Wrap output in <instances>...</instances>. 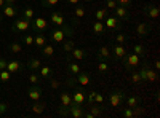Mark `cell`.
<instances>
[{"label": "cell", "instance_id": "1", "mask_svg": "<svg viewBox=\"0 0 160 118\" xmlns=\"http://www.w3.org/2000/svg\"><path fill=\"white\" fill-rule=\"evenodd\" d=\"M48 31H50V38L55 43H61L64 38H72L75 34V27L72 24L55 26V27H48Z\"/></svg>", "mask_w": 160, "mask_h": 118}, {"label": "cell", "instance_id": "2", "mask_svg": "<svg viewBox=\"0 0 160 118\" xmlns=\"http://www.w3.org/2000/svg\"><path fill=\"white\" fill-rule=\"evenodd\" d=\"M11 31L13 32H28L31 31V21L24 19V18H15V21H13L11 24Z\"/></svg>", "mask_w": 160, "mask_h": 118}, {"label": "cell", "instance_id": "3", "mask_svg": "<svg viewBox=\"0 0 160 118\" xmlns=\"http://www.w3.org/2000/svg\"><path fill=\"white\" fill-rule=\"evenodd\" d=\"M109 104H111V107H118L120 104H122L125 101V93L122 89H114L109 93Z\"/></svg>", "mask_w": 160, "mask_h": 118}, {"label": "cell", "instance_id": "4", "mask_svg": "<svg viewBox=\"0 0 160 118\" xmlns=\"http://www.w3.org/2000/svg\"><path fill=\"white\" fill-rule=\"evenodd\" d=\"M85 15H87L85 5H82V2L77 3L74 7V13H72V26H78L80 21H82V18H85Z\"/></svg>", "mask_w": 160, "mask_h": 118}, {"label": "cell", "instance_id": "5", "mask_svg": "<svg viewBox=\"0 0 160 118\" xmlns=\"http://www.w3.org/2000/svg\"><path fill=\"white\" fill-rule=\"evenodd\" d=\"M122 61H123V64H125V67L130 69V70H131V69H138V65L141 64V59H139V56H138L136 53H127Z\"/></svg>", "mask_w": 160, "mask_h": 118}, {"label": "cell", "instance_id": "6", "mask_svg": "<svg viewBox=\"0 0 160 118\" xmlns=\"http://www.w3.org/2000/svg\"><path fill=\"white\" fill-rule=\"evenodd\" d=\"M48 21L42 16H35L32 21H31V29H34L35 32H45L48 31Z\"/></svg>", "mask_w": 160, "mask_h": 118}, {"label": "cell", "instance_id": "7", "mask_svg": "<svg viewBox=\"0 0 160 118\" xmlns=\"http://www.w3.org/2000/svg\"><path fill=\"white\" fill-rule=\"evenodd\" d=\"M111 53H112L114 61H122L128 51H127L125 45H120V43H115V42H114V43L111 45Z\"/></svg>", "mask_w": 160, "mask_h": 118}, {"label": "cell", "instance_id": "8", "mask_svg": "<svg viewBox=\"0 0 160 118\" xmlns=\"http://www.w3.org/2000/svg\"><path fill=\"white\" fill-rule=\"evenodd\" d=\"M104 26H106V31H120L122 29V21H120L117 16H106L104 19Z\"/></svg>", "mask_w": 160, "mask_h": 118}, {"label": "cell", "instance_id": "9", "mask_svg": "<svg viewBox=\"0 0 160 118\" xmlns=\"http://www.w3.org/2000/svg\"><path fill=\"white\" fill-rule=\"evenodd\" d=\"M144 16L148 18V19H157L158 18V15H160V10H158V7L157 5H154V3H148V5H144Z\"/></svg>", "mask_w": 160, "mask_h": 118}, {"label": "cell", "instance_id": "10", "mask_svg": "<svg viewBox=\"0 0 160 118\" xmlns=\"http://www.w3.org/2000/svg\"><path fill=\"white\" fill-rule=\"evenodd\" d=\"M7 70L10 73H19L24 70V64L18 59H10V61H7Z\"/></svg>", "mask_w": 160, "mask_h": 118}, {"label": "cell", "instance_id": "11", "mask_svg": "<svg viewBox=\"0 0 160 118\" xmlns=\"http://www.w3.org/2000/svg\"><path fill=\"white\" fill-rule=\"evenodd\" d=\"M42 94H43V91L40 88V85H31L28 88V96L31 101H40L42 99Z\"/></svg>", "mask_w": 160, "mask_h": 118}, {"label": "cell", "instance_id": "12", "mask_svg": "<svg viewBox=\"0 0 160 118\" xmlns=\"http://www.w3.org/2000/svg\"><path fill=\"white\" fill-rule=\"evenodd\" d=\"M114 58H112V53H111V46H108V45H104V46H101L99 50H98V61H112Z\"/></svg>", "mask_w": 160, "mask_h": 118}, {"label": "cell", "instance_id": "13", "mask_svg": "<svg viewBox=\"0 0 160 118\" xmlns=\"http://www.w3.org/2000/svg\"><path fill=\"white\" fill-rule=\"evenodd\" d=\"M114 16H117L120 21H130V11L127 7L117 5V8L114 10Z\"/></svg>", "mask_w": 160, "mask_h": 118}, {"label": "cell", "instance_id": "14", "mask_svg": "<svg viewBox=\"0 0 160 118\" xmlns=\"http://www.w3.org/2000/svg\"><path fill=\"white\" fill-rule=\"evenodd\" d=\"M152 31V26L149 22H139L136 24V35L138 37H146V35H149Z\"/></svg>", "mask_w": 160, "mask_h": 118}, {"label": "cell", "instance_id": "15", "mask_svg": "<svg viewBox=\"0 0 160 118\" xmlns=\"http://www.w3.org/2000/svg\"><path fill=\"white\" fill-rule=\"evenodd\" d=\"M59 102H61V109H68L72 104V93L62 91V93L59 94Z\"/></svg>", "mask_w": 160, "mask_h": 118}, {"label": "cell", "instance_id": "16", "mask_svg": "<svg viewBox=\"0 0 160 118\" xmlns=\"http://www.w3.org/2000/svg\"><path fill=\"white\" fill-rule=\"evenodd\" d=\"M47 43H48V37L45 35V32H35V35H34V45L37 48H42Z\"/></svg>", "mask_w": 160, "mask_h": 118}, {"label": "cell", "instance_id": "17", "mask_svg": "<svg viewBox=\"0 0 160 118\" xmlns=\"http://www.w3.org/2000/svg\"><path fill=\"white\" fill-rule=\"evenodd\" d=\"M47 109V102H42V101H34L32 107H31V112L34 115H42Z\"/></svg>", "mask_w": 160, "mask_h": 118}, {"label": "cell", "instance_id": "18", "mask_svg": "<svg viewBox=\"0 0 160 118\" xmlns=\"http://www.w3.org/2000/svg\"><path fill=\"white\" fill-rule=\"evenodd\" d=\"M85 99H87L85 91H82V89H74V93H72V102H74V104H80V106H83Z\"/></svg>", "mask_w": 160, "mask_h": 118}, {"label": "cell", "instance_id": "19", "mask_svg": "<svg viewBox=\"0 0 160 118\" xmlns=\"http://www.w3.org/2000/svg\"><path fill=\"white\" fill-rule=\"evenodd\" d=\"M75 80H77V83L80 85V86H88L91 82H90V75L87 73V72H83V70H80L77 75H75Z\"/></svg>", "mask_w": 160, "mask_h": 118}, {"label": "cell", "instance_id": "20", "mask_svg": "<svg viewBox=\"0 0 160 118\" xmlns=\"http://www.w3.org/2000/svg\"><path fill=\"white\" fill-rule=\"evenodd\" d=\"M71 54L75 61H83L87 59V50L85 48H78V46H74V50L71 51Z\"/></svg>", "mask_w": 160, "mask_h": 118}, {"label": "cell", "instance_id": "21", "mask_svg": "<svg viewBox=\"0 0 160 118\" xmlns=\"http://www.w3.org/2000/svg\"><path fill=\"white\" fill-rule=\"evenodd\" d=\"M50 19H51V22L55 24V26H62V24H66L64 15H62L61 11H53L51 15H50Z\"/></svg>", "mask_w": 160, "mask_h": 118}, {"label": "cell", "instance_id": "22", "mask_svg": "<svg viewBox=\"0 0 160 118\" xmlns=\"http://www.w3.org/2000/svg\"><path fill=\"white\" fill-rule=\"evenodd\" d=\"M2 13L7 18H16L18 16V8L15 5H5V7H2Z\"/></svg>", "mask_w": 160, "mask_h": 118}, {"label": "cell", "instance_id": "23", "mask_svg": "<svg viewBox=\"0 0 160 118\" xmlns=\"http://www.w3.org/2000/svg\"><path fill=\"white\" fill-rule=\"evenodd\" d=\"M35 16H37V15H35V10H34V8H31V7H26V8H22V10H21V18H24V19L32 21Z\"/></svg>", "mask_w": 160, "mask_h": 118}, {"label": "cell", "instance_id": "24", "mask_svg": "<svg viewBox=\"0 0 160 118\" xmlns=\"http://www.w3.org/2000/svg\"><path fill=\"white\" fill-rule=\"evenodd\" d=\"M146 82H149V83H155L157 82V70L152 69L149 64H148V69H146Z\"/></svg>", "mask_w": 160, "mask_h": 118}, {"label": "cell", "instance_id": "25", "mask_svg": "<svg viewBox=\"0 0 160 118\" xmlns=\"http://www.w3.org/2000/svg\"><path fill=\"white\" fill-rule=\"evenodd\" d=\"M125 101H127V107H130V109H133V107H136V106L141 104V97L138 94L128 96V97H125Z\"/></svg>", "mask_w": 160, "mask_h": 118}, {"label": "cell", "instance_id": "26", "mask_svg": "<svg viewBox=\"0 0 160 118\" xmlns=\"http://www.w3.org/2000/svg\"><path fill=\"white\" fill-rule=\"evenodd\" d=\"M106 32V26H104V22L102 21H96L95 24H93V34L95 35H104Z\"/></svg>", "mask_w": 160, "mask_h": 118}, {"label": "cell", "instance_id": "27", "mask_svg": "<svg viewBox=\"0 0 160 118\" xmlns=\"http://www.w3.org/2000/svg\"><path fill=\"white\" fill-rule=\"evenodd\" d=\"M40 67H42V62H40V59H37V58H31V59L28 61V69H29L31 72H37Z\"/></svg>", "mask_w": 160, "mask_h": 118}, {"label": "cell", "instance_id": "28", "mask_svg": "<svg viewBox=\"0 0 160 118\" xmlns=\"http://www.w3.org/2000/svg\"><path fill=\"white\" fill-rule=\"evenodd\" d=\"M38 75L42 78H45V80H48L50 77H53V69L50 65H42V67L38 69Z\"/></svg>", "mask_w": 160, "mask_h": 118}, {"label": "cell", "instance_id": "29", "mask_svg": "<svg viewBox=\"0 0 160 118\" xmlns=\"http://www.w3.org/2000/svg\"><path fill=\"white\" fill-rule=\"evenodd\" d=\"M61 43H62V51L64 53H71V51L74 50V46H75V42L72 40V38H64Z\"/></svg>", "mask_w": 160, "mask_h": 118}, {"label": "cell", "instance_id": "30", "mask_svg": "<svg viewBox=\"0 0 160 118\" xmlns=\"http://www.w3.org/2000/svg\"><path fill=\"white\" fill-rule=\"evenodd\" d=\"M8 50H10V53H13V54H19L22 51V45H21V42H11L8 45Z\"/></svg>", "mask_w": 160, "mask_h": 118}, {"label": "cell", "instance_id": "31", "mask_svg": "<svg viewBox=\"0 0 160 118\" xmlns=\"http://www.w3.org/2000/svg\"><path fill=\"white\" fill-rule=\"evenodd\" d=\"M40 50H42V54H43L45 58H51L53 54H55V46L50 45V43H47L45 46H42Z\"/></svg>", "mask_w": 160, "mask_h": 118}, {"label": "cell", "instance_id": "32", "mask_svg": "<svg viewBox=\"0 0 160 118\" xmlns=\"http://www.w3.org/2000/svg\"><path fill=\"white\" fill-rule=\"evenodd\" d=\"M108 15H109V10L106 8V7H104V8H98V10L95 11V18H96V21H102Z\"/></svg>", "mask_w": 160, "mask_h": 118}, {"label": "cell", "instance_id": "33", "mask_svg": "<svg viewBox=\"0 0 160 118\" xmlns=\"http://www.w3.org/2000/svg\"><path fill=\"white\" fill-rule=\"evenodd\" d=\"M133 53H136V54L141 58V56H144L146 53H148V50H146V46H144V45H141V43H136L135 46H133Z\"/></svg>", "mask_w": 160, "mask_h": 118}, {"label": "cell", "instance_id": "34", "mask_svg": "<svg viewBox=\"0 0 160 118\" xmlns=\"http://www.w3.org/2000/svg\"><path fill=\"white\" fill-rule=\"evenodd\" d=\"M127 40H128V35H127L125 32H118V34L115 35V38H114V42H115V43H120V45H125Z\"/></svg>", "mask_w": 160, "mask_h": 118}, {"label": "cell", "instance_id": "35", "mask_svg": "<svg viewBox=\"0 0 160 118\" xmlns=\"http://www.w3.org/2000/svg\"><path fill=\"white\" fill-rule=\"evenodd\" d=\"M29 83L31 85H40L42 83V77H40L38 73H35V72H31L29 73Z\"/></svg>", "mask_w": 160, "mask_h": 118}, {"label": "cell", "instance_id": "36", "mask_svg": "<svg viewBox=\"0 0 160 118\" xmlns=\"http://www.w3.org/2000/svg\"><path fill=\"white\" fill-rule=\"evenodd\" d=\"M68 70H69L72 75H77L80 70H82V67H80L78 64H75V62H69V64H68Z\"/></svg>", "mask_w": 160, "mask_h": 118}, {"label": "cell", "instance_id": "37", "mask_svg": "<svg viewBox=\"0 0 160 118\" xmlns=\"http://www.w3.org/2000/svg\"><path fill=\"white\" fill-rule=\"evenodd\" d=\"M61 0H42V7L43 8H55L56 5H59Z\"/></svg>", "mask_w": 160, "mask_h": 118}, {"label": "cell", "instance_id": "38", "mask_svg": "<svg viewBox=\"0 0 160 118\" xmlns=\"http://www.w3.org/2000/svg\"><path fill=\"white\" fill-rule=\"evenodd\" d=\"M88 109H90V112H91L93 115H95V116H99V115L102 113V109H101L99 104H98V106H95V104H91V106H90Z\"/></svg>", "mask_w": 160, "mask_h": 118}, {"label": "cell", "instance_id": "39", "mask_svg": "<svg viewBox=\"0 0 160 118\" xmlns=\"http://www.w3.org/2000/svg\"><path fill=\"white\" fill-rule=\"evenodd\" d=\"M98 70L101 72V73H106L109 70V64H108V61H98Z\"/></svg>", "mask_w": 160, "mask_h": 118}, {"label": "cell", "instance_id": "40", "mask_svg": "<svg viewBox=\"0 0 160 118\" xmlns=\"http://www.w3.org/2000/svg\"><path fill=\"white\" fill-rule=\"evenodd\" d=\"M10 78H11V73L7 70V69H3V70H0V82H10Z\"/></svg>", "mask_w": 160, "mask_h": 118}, {"label": "cell", "instance_id": "41", "mask_svg": "<svg viewBox=\"0 0 160 118\" xmlns=\"http://www.w3.org/2000/svg\"><path fill=\"white\" fill-rule=\"evenodd\" d=\"M22 43H24V45H28V46H32V45H34V35L26 34V35L22 37Z\"/></svg>", "mask_w": 160, "mask_h": 118}, {"label": "cell", "instance_id": "42", "mask_svg": "<svg viewBox=\"0 0 160 118\" xmlns=\"http://www.w3.org/2000/svg\"><path fill=\"white\" fill-rule=\"evenodd\" d=\"M104 3H106V8H108L109 11H114V10L117 8V5H118L117 0H106Z\"/></svg>", "mask_w": 160, "mask_h": 118}, {"label": "cell", "instance_id": "43", "mask_svg": "<svg viewBox=\"0 0 160 118\" xmlns=\"http://www.w3.org/2000/svg\"><path fill=\"white\" fill-rule=\"evenodd\" d=\"M48 82H50V86H51L53 89H58V88L61 86V83L56 80V78H53V77H50V78H48Z\"/></svg>", "mask_w": 160, "mask_h": 118}, {"label": "cell", "instance_id": "44", "mask_svg": "<svg viewBox=\"0 0 160 118\" xmlns=\"http://www.w3.org/2000/svg\"><path fill=\"white\" fill-rule=\"evenodd\" d=\"M95 94H96V91H90V93H87L88 106H91V104H95Z\"/></svg>", "mask_w": 160, "mask_h": 118}, {"label": "cell", "instance_id": "45", "mask_svg": "<svg viewBox=\"0 0 160 118\" xmlns=\"http://www.w3.org/2000/svg\"><path fill=\"white\" fill-rule=\"evenodd\" d=\"M131 82L135 83V85L141 83V77H139V72H133V73H131Z\"/></svg>", "mask_w": 160, "mask_h": 118}, {"label": "cell", "instance_id": "46", "mask_svg": "<svg viewBox=\"0 0 160 118\" xmlns=\"http://www.w3.org/2000/svg\"><path fill=\"white\" fill-rule=\"evenodd\" d=\"M66 85H68L69 88H75V85H77V80H75V75H74V77H69L68 80H66Z\"/></svg>", "mask_w": 160, "mask_h": 118}, {"label": "cell", "instance_id": "47", "mask_svg": "<svg viewBox=\"0 0 160 118\" xmlns=\"http://www.w3.org/2000/svg\"><path fill=\"white\" fill-rule=\"evenodd\" d=\"M133 113H135V116H139V115L144 113V109L141 107V104H139V106H136V107H133Z\"/></svg>", "mask_w": 160, "mask_h": 118}, {"label": "cell", "instance_id": "48", "mask_svg": "<svg viewBox=\"0 0 160 118\" xmlns=\"http://www.w3.org/2000/svg\"><path fill=\"white\" fill-rule=\"evenodd\" d=\"M102 102H104V96L96 91V94H95V104H99V106H101Z\"/></svg>", "mask_w": 160, "mask_h": 118}, {"label": "cell", "instance_id": "49", "mask_svg": "<svg viewBox=\"0 0 160 118\" xmlns=\"http://www.w3.org/2000/svg\"><path fill=\"white\" fill-rule=\"evenodd\" d=\"M123 116H125V118H133V116H135V113H133V109L125 107V110H123Z\"/></svg>", "mask_w": 160, "mask_h": 118}, {"label": "cell", "instance_id": "50", "mask_svg": "<svg viewBox=\"0 0 160 118\" xmlns=\"http://www.w3.org/2000/svg\"><path fill=\"white\" fill-rule=\"evenodd\" d=\"M8 104L7 102H0V115H3V113H7L8 112Z\"/></svg>", "mask_w": 160, "mask_h": 118}, {"label": "cell", "instance_id": "51", "mask_svg": "<svg viewBox=\"0 0 160 118\" xmlns=\"http://www.w3.org/2000/svg\"><path fill=\"white\" fill-rule=\"evenodd\" d=\"M131 2H133V0H117V3H118V5H122V7H127V8H128V7L131 5Z\"/></svg>", "mask_w": 160, "mask_h": 118}, {"label": "cell", "instance_id": "52", "mask_svg": "<svg viewBox=\"0 0 160 118\" xmlns=\"http://www.w3.org/2000/svg\"><path fill=\"white\" fill-rule=\"evenodd\" d=\"M3 69H7V58L0 56V70H3Z\"/></svg>", "mask_w": 160, "mask_h": 118}, {"label": "cell", "instance_id": "53", "mask_svg": "<svg viewBox=\"0 0 160 118\" xmlns=\"http://www.w3.org/2000/svg\"><path fill=\"white\" fill-rule=\"evenodd\" d=\"M80 2H82V0H68V3H71V5H77Z\"/></svg>", "mask_w": 160, "mask_h": 118}, {"label": "cell", "instance_id": "54", "mask_svg": "<svg viewBox=\"0 0 160 118\" xmlns=\"http://www.w3.org/2000/svg\"><path fill=\"white\" fill-rule=\"evenodd\" d=\"M154 69H155V70L160 69V62H158V59H155V62H154Z\"/></svg>", "mask_w": 160, "mask_h": 118}, {"label": "cell", "instance_id": "55", "mask_svg": "<svg viewBox=\"0 0 160 118\" xmlns=\"http://www.w3.org/2000/svg\"><path fill=\"white\" fill-rule=\"evenodd\" d=\"M16 2H18V0H5V3H7V5H15Z\"/></svg>", "mask_w": 160, "mask_h": 118}, {"label": "cell", "instance_id": "56", "mask_svg": "<svg viewBox=\"0 0 160 118\" xmlns=\"http://www.w3.org/2000/svg\"><path fill=\"white\" fill-rule=\"evenodd\" d=\"M7 3H5V0H0V8H2V7H5Z\"/></svg>", "mask_w": 160, "mask_h": 118}, {"label": "cell", "instance_id": "57", "mask_svg": "<svg viewBox=\"0 0 160 118\" xmlns=\"http://www.w3.org/2000/svg\"><path fill=\"white\" fill-rule=\"evenodd\" d=\"M82 2H91V0H82Z\"/></svg>", "mask_w": 160, "mask_h": 118}, {"label": "cell", "instance_id": "58", "mask_svg": "<svg viewBox=\"0 0 160 118\" xmlns=\"http://www.w3.org/2000/svg\"><path fill=\"white\" fill-rule=\"evenodd\" d=\"M0 21H2V18H0Z\"/></svg>", "mask_w": 160, "mask_h": 118}]
</instances>
